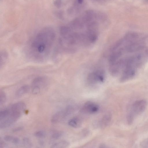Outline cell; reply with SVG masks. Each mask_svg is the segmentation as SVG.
Returning a JSON list of instances; mask_svg holds the SVG:
<instances>
[{
  "instance_id": "cell-1",
  "label": "cell",
  "mask_w": 148,
  "mask_h": 148,
  "mask_svg": "<svg viewBox=\"0 0 148 148\" xmlns=\"http://www.w3.org/2000/svg\"><path fill=\"white\" fill-rule=\"evenodd\" d=\"M106 18L99 12L85 11L68 24L61 27L60 44L65 49L72 51L93 44L97 39L101 25Z\"/></svg>"
},
{
  "instance_id": "cell-2",
  "label": "cell",
  "mask_w": 148,
  "mask_h": 148,
  "mask_svg": "<svg viewBox=\"0 0 148 148\" xmlns=\"http://www.w3.org/2000/svg\"><path fill=\"white\" fill-rule=\"evenodd\" d=\"M56 38L55 32L52 28L46 27L40 29L27 43L26 51L28 58L36 62L46 61L53 51Z\"/></svg>"
},
{
  "instance_id": "cell-3",
  "label": "cell",
  "mask_w": 148,
  "mask_h": 148,
  "mask_svg": "<svg viewBox=\"0 0 148 148\" xmlns=\"http://www.w3.org/2000/svg\"><path fill=\"white\" fill-rule=\"evenodd\" d=\"M25 103L19 102L13 104L1 110L0 127H8L16 122L21 117L26 109Z\"/></svg>"
},
{
  "instance_id": "cell-4",
  "label": "cell",
  "mask_w": 148,
  "mask_h": 148,
  "mask_svg": "<svg viewBox=\"0 0 148 148\" xmlns=\"http://www.w3.org/2000/svg\"><path fill=\"white\" fill-rule=\"evenodd\" d=\"M147 105V101L142 99L136 101L132 104L127 117L128 124H131L135 119L145 110Z\"/></svg>"
},
{
  "instance_id": "cell-5",
  "label": "cell",
  "mask_w": 148,
  "mask_h": 148,
  "mask_svg": "<svg viewBox=\"0 0 148 148\" xmlns=\"http://www.w3.org/2000/svg\"><path fill=\"white\" fill-rule=\"evenodd\" d=\"M49 84L48 78L44 76H40L34 78L31 83V88L33 94L40 93Z\"/></svg>"
},
{
  "instance_id": "cell-6",
  "label": "cell",
  "mask_w": 148,
  "mask_h": 148,
  "mask_svg": "<svg viewBox=\"0 0 148 148\" xmlns=\"http://www.w3.org/2000/svg\"><path fill=\"white\" fill-rule=\"evenodd\" d=\"M105 78V71L102 69H97L89 74L87 77V81L90 84L94 85L103 83Z\"/></svg>"
},
{
  "instance_id": "cell-7",
  "label": "cell",
  "mask_w": 148,
  "mask_h": 148,
  "mask_svg": "<svg viewBox=\"0 0 148 148\" xmlns=\"http://www.w3.org/2000/svg\"><path fill=\"white\" fill-rule=\"evenodd\" d=\"M73 110V107L70 106L58 112L52 116L51 122L56 123L62 121L71 114Z\"/></svg>"
},
{
  "instance_id": "cell-8",
  "label": "cell",
  "mask_w": 148,
  "mask_h": 148,
  "mask_svg": "<svg viewBox=\"0 0 148 148\" xmlns=\"http://www.w3.org/2000/svg\"><path fill=\"white\" fill-rule=\"evenodd\" d=\"M99 109V106L97 104L89 101L84 104L81 109V111L85 114H91L96 113Z\"/></svg>"
},
{
  "instance_id": "cell-9",
  "label": "cell",
  "mask_w": 148,
  "mask_h": 148,
  "mask_svg": "<svg viewBox=\"0 0 148 148\" xmlns=\"http://www.w3.org/2000/svg\"><path fill=\"white\" fill-rule=\"evenodd\" d=\"M112 119L111 114L110 113H108L105 114L101 119L100 125L101 127H103L107 126L111 121Z\"/></svg>"
},
{
  "instance_id": "cell-10",
  "label": "cell",
  "mask_w": 148,
  "mask_h": 148,
  "mask_svg": "<svg viewBox=\"0 0 148 148\" xmlns=\"http://www.w3.org/2000/svg\"><path fill=\"white\" fill-rule=\"evenodd\" d=\"M30 89V88L27 85H24L21 87L16 91L15 95L16 97H20L28 93Z\"/></svg>"
},
{
  "instance_id": "cell-11",
  "label": "cell",
  "mask_w": 148,
  "mask_h": 148,
  "mask_svg": "<svg viewBox=\"0 0 148 148\" xmlns=\"http://www.w3.org/2000/svg\"><path fill=\"white\" fill-rule=\"evenodd\" d=\"M68 123L70 126L75 128L79 127L82 124L81 120L77 117L71 118L69 120Z\"/></svg>"
},
{
  "instance_id": "cell-12",
  "label": "cell",
  "mask_w": 148,
  "mask_h": 148,
  "mask_svg": "<svg viewBox=\"0 0 148 148\" xmlns=\"http://www.w3.org/2000/svg\"><path fill=\"white\" fill-rule=\"evenodd\" d=\"M69 144V143L67 141L62 140L53 144L50 148H67Z\"/></svg>"
},
{
  "instance_id": "cell-13",
  "label": "cell",
  "mask_w": 148,
  "mask_h": 148,
  "mask_svg": "<svg viewBox=\"0 0 148 148\" xmlns=\"http://www.w3.org/2000/svg\"><path fill=\"white\" fill-rule=\"evenodd\" d=\"M0 68L1 69L4 66L8 59V55L6 51H3L0 55Z\"/></svg>"
},
{
  "instance_id": "cell-14",
  "label": "cell",
  "mask_w": 148,
  "mask_h": 148,
  "mask_svg": "<svg viewBox=\"0 0 148 148\" xmlns=\"http://www.w3.org/2000/svg\"><path fill=\"white\" fill-rule=\"evenodd\" d=\"M4 139L7 142L15 144H18L19 142V140L18 138L9 135L4 136Z\"/></svg>"
},
{
  "instance_id": "cell-15",
  "label": "cell",
  "mask_w": 148,
  "mask_h": 148,
  "mask_svg": "<svg viewBox=\"0 0 148 148\" xmlns=\"http://www.w3.org/2000/svg\"><path fill=\"white\" fill-rule=\"evenodd\" d=\"M23 144L25 148H31L32 146V144L30 140L26 138L23 139Z\"/></svg>"
},
{
  "instance_id": "cell-16",
  "label": "cell",
  "mask_w": 148,
  "mask_h": 148,
  "mask_svg": "<svg viewBox=\"0 0 148 148\" xmlns=\"http://www.w3.org/2000/svg\"><path fill=\"white\" fill-rule=\"evenodd\" d=\"M6 99V95L5 92L3 91H0V105H3L5 103Z\"/></svg>"
},
{
  "instance_id": "cell-17",
  "label": "cell",
  "mask_w": 148,
  "mask_h": 148,
  "mask_svg": "<svg viewBox=\"0 0 148 148\" xmlns=\"http://www.w3.org/2000/svg\"><path fill=\"white\" fill-rule=\"evenodd\" d=\"M35 136L38 138H42L45 137L46 135V132L42 130H39L36 132L34 134Z\"/></svg>"
},
{
  "instance_id": "cell-18",
  "label": "cell",
  "mask_w": 148,
  "mask_h": 148,
  "mask_svg": "<svg viewBox=\"0 0 148 148\" xmlns=\"http://www.w3.org/2000/svg\"><path fill=\"white\" fill-rule=\"evenodd\" d=\"M62 135V133L60 131L56 132L52 135V138L54 139H57L60 138Z\"/></svg>"
},
{
  "instance_id": "cell-19",
  "label": "cell",
  "mask_w": 148,
  "mask_h": 148,
  "mask_svg": "<svg viewBox=\"0 0 148 148\" xmlns=\"http://www.w3.org/2000/svg\"><path fill=\"white\" fill-rule=\"evenodd\" d=\"M141 146L142 148H148V139L143 141L141 143Z\"/></svg>"
},
{
  "instance_id": "cell-20",
  "label": "cell",
  "mask_w": 148,
  "mask_h": 148,
  "mask_svg": "<svg viewBox=\"0 0 148 148\" xmlns=\"http://www.w3.org/2000/svg\"><path fill=\"white\" fill-rule=\"evenodd\" d=\"M23 129V127H15L13 130V131L14 132H19L20 130H22Z\"/></svg>"
},
{
  "instance_id": "cell-21",
  "label": "cell",
  "mask_w": 148,
  "mask_h": 148,
  "mask_svg": "<svg viewBox=\"0 0 148 148\" xmlns=\"http://www.w3.org/2000/svg\"><path fill=\"white\" fill-rule=\"evenodd\" d=\"M99 148H108L105 145H101Z\"/></svg>"
},
{
  "instance_id": "cell-22",
  "label": "cell",
  "mask_w": 148,
  "mask_h": 148,
  "mask_svg": "<svg viewBox=\"0 0 148 148\" xmlns=\"http://www.w3.org/2000/svg\"></svg>"
}]
</instances>
